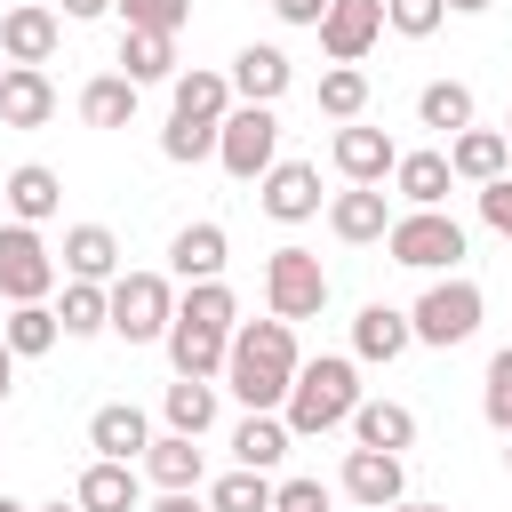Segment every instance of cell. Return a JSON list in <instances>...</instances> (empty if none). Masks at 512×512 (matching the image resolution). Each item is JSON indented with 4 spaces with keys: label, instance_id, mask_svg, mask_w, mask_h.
I'll use <instances>...</instances> for the list:
<instances>
[{
    "label": "cell",
    "instance_id": "6da1fadb",
    "mask_svg": "<svg viewBox=\"0 0 512 512\" xmlns=\"http://www.w3.org/2000/svg\"><path fill=\"white\" fill-rule=\"evenodd\" d=\"M296 320H240L232 328V352H224V384L240 392V408H280L288 384H296Z\"/></svg>",
    "mask_w": 512,
    "mask_h": 512
},
{
    "label": "cell",
    "instance_id": "7a4b0ae2",
    "mask_svg": "<svg viewBox=\"0 0 512 512\" xmlns=\"http://www.w3.org/2000/svg\"><path fill=\"white\" fill-rule=\"evenodd\" d=\"M352 408H360V368L352 360H304L296 384H288V400H280V416H288L296 440H320V432L352 424Z\"/></svg>",
    "mask_w": 512,
    "mask_h": 512
},
{
    "label": "cell",
    "instance_id": "3957f363",
    "mask_svg": "<svg viewBox=\"0 0 512 512\" xmlns=\"http://www.w3.org/2000/svg\"><path fill=\"white\" fill-rule=\"evenodd\" d=\"M384 248H392V264H408V272H456L464 224H456L448 208H408V216H392Z\"/></svg>",
    "mask_w": 512,
    "mask_h": 512
},
{
    "label": "cell",
    "instance_id": "277c9868",
    "mask_svg": "<svg viewBox=\"0 0 512 512\" xmlns=\"http://www.w3.org/2000/svg\"><path fill=\"white\" fill-rule=\"evenodd\" d=\"M216 160H224V176L256 184V176L280 160V112H272V104H232L224 128H216Z\"/></svg>",
    "mask_w": 512,
    "mask_h": 512
},
{
    "label": "cell",
    "instance_id": "5b68a950",
    "mask_svg": "<svg viewBox=\"0 0 512 512\" xmlns=\"http://www.w3.org/2000/svg\"><path fill=\"white\" fill-rule=\"evenodd\" d=\"M264 304L280 320H320L328 312V264L312 248H272L264 256Z\"/></svg>",
    "mask_w": 512,
    "mask_h": 512
},
{
    "label": "cell",
    "instance_id": "8992f818",
    "mask_svg": "<svg viewBox=\"0 0 512 512\" xmlns=\"http://www.w3.org/2000/svg\"><path fill=\"white\" fill-rule=\"evenodd\" d=\"M480 312H488V296L448 272V280H432V288L408 304V328H416V344H440V352H448V344H464V336L480 328Z\"/></svg>",
    "mask_w": 512,
    "mask_h": 512
},
{
    "label": "cell",
    "instance_id": "52a82bcc",
    "mask_svg": "<svg viewBox=\"0 0 512 512\" xmlns=\"http://www.w3.org/2000/svg\"><path fill=\"white\" fill-rule=\"evenodd\" d=\"M168 320H176V288H168V272H120V280H112V336H128V344H160Z\"/></svg>",
    "mask_w": 512,
    "mask_h": 512
},
{
    "label": "cell",
    "instance_id": "ba28073f",
    "mask_svg": "<svg viewBox=\"0 0 512 512\" xmlns=\"http://www.w3.org/2000/svg\"><path fill=\"white\" fill-rule=\"evenodd\" d=\"M56 272H64V264L48 256L40 224H8V232H0V296H8V304H48Z\"/></svg>",
    "mask_w": 512,
    "mask_h": 512
},
{
    "label": "cell",
    "instance_id": "9c48e42d",
    "mask_svg": "<svg viewBox=\"0 0 512 512\" xmlns=\"http://www.w3.org/2000/svg\"><path fill=\"white\" fill-rule=\"evenodd\" d=\"M312 32H320V48H328L336 64H360V56L376 48V32H384V0H328V16H320Z\"/></svg>",
    "mask_w": 512,
    "mask_h": 512
},
{
    "label": "cell",
    "instance_id": "30bf717a",
    "mask_svg": "<svg viewBox=\"0 0 512 512\" xmlns=\"http://www.w3.org/2000/svg\"><path fill=\"white\" fill-rule=\"evenodd\" d=\"M328 152H336V176H344V184H384V176L400 168V144H392L384 128H360V120H344Z\"/></svg>",
    "mask_w": 512,
    "mask_h": 512
},
{
    "label": "cell",
    "instance_id": "8fae6325",
    "mask_svg": "<svg viewBox=\"0 0 512 512\" xmlns=\"http://www.w3.org/2000/svg\"><path fill=\"white\" fill-rule=\"evenodd\" d=\"M344 496L368 504V512H384V504L408 496V464H400L392 448H352V456H344Z\"/></svg>",
    "mask_w": 512,
    "mask_h": 512
},
{
    "label": "cell",
    "instance_id": "7c38bea8",
    "mask_svg": "<svg viewBox=\"0 0 512 512\" xmlns=\"http://www.w3.org/2000/svg\"><path fill=\"white\" fill-rule=\"evenodd\" d=\"M56 120V80L48 64H8L0 72V128H48Z\"/></svg>",
    "mask_w": 512,
    "mask_h": 512
},
{
    "label": "cell",
    "instance_id": "4fadbf2b",
    "mask_svg": "<svg viewBox=\"0 0 512 512\" xmlns=\"http://www.w3.org/2000/svg\"><path fill=\"white\" fill-rule=\"evenodd\" d=\"M256 184H264V216H280V224L320 216V168L312 160H272Z\"/></svg>",
    "mask_w": 512,
    "mask_h": 512
},
{
    "label": "cell",
    "instance_id": "5bb4252c",
    "mask_svg": "<svg viewBox=\"0 0 512 512\" xmlns=\"http://www.w3.org/2000/svg\"><path fill=\"white\" fill-rule=\"evenodd\" d=\"M72 504H80V512H144V480H136V464L96 456V464L72 480Z\"/></svg>",
    "mask_w": 512,
    "mask_h": 512
},
{
    "label": "cell",
    "instance_id": "9a60e30c",
    "mask_svg": "<svg viewBox=\"0 0 512 512\" xmlns=\"http://www.w3.org/2000/svg\"><path fill=\"white\" fill-rule=\"evenodd\" d=\"M288 80H296V64H288L272 40H248V48L232 56V96H240V104H280Z\"/></svg>",
    "mask_w": 512,
    "mask_h": 512
},
{
    "label": "cell",
    "instance_id": "2e32d148",
    "mask_svg": "<svg viewBox=\"0 0 512 512\" xmlns=\"http://www.w3.org/2000/svg\"><path fill=\"white\" fill-rule=\"evenodd\" d=\"M328 232H336L344 248H368V240H384V232H392V200H384L376 184H352V192H336V200H328Z\"/></svg>",
    "mask_w": 512,
    "mask_h": 512
},
{
    "label": "cell",
    "instance_id": "e0dca14e",
    "mask_svg": "<svg viewBox=\"0 0 512 512\" xmlns=\"http://www.w3.org/2000/svg\"><path fill=\"white\" fill-rule=\"evenodd\" d=\"M56 40H64V16L56 8H8L0 16V56L8 64H48Z\"/></svg>",
    "mask_w": 512,
    "mask_h": 512
},
{
    "label": "cell",
    "instance_id": "ac0fdd59",
    "mask_svg": "<svg viewBox=\"0 0 512 512\" xmlns=\"http://www.w3.org/2000/svg\"><path fill=\"white\" fill-rule=\"evenodd\" d=\"M448 168L464 184H496V176H512V136L504 128H456L448 136Z\"/></svg>",
    "mask_w": 512,
    "mask_h": 512
},
{
    "label": "cell",
    "instance_id": "d6986e66",
    "mask_svg": "<svg viewBox=\"0 0 512 512\" xmlns=\"http://www.w3.org/2000/svg\"><path fill=\"white\" fill-rule=\"evenodd\" d=\"M224 264H232V240H224V224H184L176 240H168V272L192 288V280H224Z\"/></svg>",
    "mask_w": 512,
    "mask_h": 512
},
{
    "label": "cell",
    "instance_id": "ffe728a7",
    "mask_svg": "<svg viewBox=\"0 0 512 512\" xmlns=\"http://www.w3.org/2000/svg\"><path fill=\"white\" fill-rule=\"evenodd\" d=\"M160 344H168L176 376H224V352H232V336H224V328H200V320H184V312L168 320V336H160Z\"/></svg>",
    "mask_w": 512,
    "mask_h": 512
},
{
    "label": "cell",
    "instance_id": "44dd1931",
    "mask_svg": "<svg viewBox=\"0 0 512 512\" xmlns=\"http://www.w3.org/2000/svg\"><path fill=\"white\" fill-rule=\"evenodd\" d=\"M88 448H96V456H120V464H136V456L152 448V424H144V408H136V400H112V408H96V416H88Z\"/></svg>",
    "mask_w": 512,
    "mask_h": 512
},
{
    "label": "cell",
    "instance_id": "7402d4cb",
    "mask_svg": "<svg viewBox=\"0 0 512 512\" xmlns=\"http://www.w3.org/2000/svg\"><path fill=\"white\" fill-rule=\"evenodd\" d=\"M288 440H296V432H288L280 408H248V416L232 424V456H240L248 472H272V464L288 456Z\"/></svg>",
    "mask_w": 512,
    "mask_h": 512
},
{
    "label": "cell",
    "instance_id": "603a6c76",
    "mask_svg": "<svg viewBox=\"0 0 512 512\" xmlns=\"http://www.w3.org/2000/svg\"><path fill=\"white\" fill-rule=\"evenodd\" d=\"M8 208H16V224H48L56 208H64V176L56 168H40V160H24V168H8Z\"/></svg>",
    "mask_w": 512,
    "mask_h": 512
},
{
    "label": "cell",
    "instance_id": "cb8c5ba5",
    "mask_svg": "<svg viewBox=\"0 0 512 512\" xmlns=\"http://www.w3.org/2000/svg\"><path fill=\"white\" fill-rule=\"evenodd\" d=\"M408 344H416V328H408L400 304H360V320H352V352L360 360H400Z\"/></svg>",
    "mask_w": 512,
    "mask_h": 512
},
{
    "label": "cell",
    "instance_id": "d4e9b609",
    "mask_svg": "<svg viewBox=\"0 0 512 512\" xmlns=\"http://www.w3.org/2000/svg\"><path fill=\"white\" fill-rule=\"evenodd\" d=\"M448 184H456L448 152H400V168H392V192H400L408 208H440V200H448Z\"/></svg>",
    "mask_w": 512,
    "mask_h": 512
},
{
    "label": "cell",
    "instance_id": "484cf974",
    "mask_svg": "<svg viewBox=\"0 0 512 512\" xmlns=\"http://www.w3.org/2000/svg\"><path fill=\"white\" fill-rule=\"evenodd\" d=\"M64 272L112 288V280H120V240H112L104 224H72V232H64Z\"/></svg>",
    "mask_w": 512,
    "mask_h": 512
},
{
    "label": "cell",
    "instance_id": "4316f807",
    "mask_svg": "<svg viewBox=\"0 0 512 512\" xmlns=\"http://www.w3.org/2000/svg\"><path fill=\"white\" fill-rule=\"evenodd\" d=\"M352 440L360 448H416V408H400V400H360L352 408Z\"/></svg>",
    "mask_w": 512,
    "mask_h": 512
},
{
    "label": "cell",
    "instance_id": "83f0119b",
    "mask_svg": "<svg viewBox=\"0 0 512 512\" xmlns=\"http://www.w3.org/2000/svg\"><path fill=\"white\" fill-rule=\"evenodd\" d=\"M200 472H208V464H200V440H192V432H160V440L144 448V480H152V488H200Z\"/></svg>",
    "mask_w": 512,
    "mask_h": 512
},
{
    "label": "cell",
    "instance_id": "f1b7e54d",
    "mask_svg": "<svg viewBox=\"0 0 512 512\" xmlns=\"http://www.w3.org/2000/svg\"><path fill=\"white\" fill-rule=\"evenodd\" d=\"M168 88H176V120L224 128V112H232V72H176Z\"/></svg>",
    "mask_w": 512,
    "mask_h": 512
},
{
    "label": "cell",
    "instance_id": "f546056e",
    "mask_svg": "<svg viewBox=\"0 0 512 512\" xmlns=\"http://www.w3.org/2000/svg\"><path fill=\"white\" fill-rule=\"evenodd\" d=\"M160 416H168V432H208L216 424V376H176L168 392H160Z\"/></svg>",
    "mask_w": 512,
    "mask_h": 512
},
{
    "label": "cell",
    "instance_id": "4dcf8cb0",
    "mask_svg": "<svg viewBox=\"0 0 512 512\" xmlns=\"http://www.w3.org/2000/svg\"><path fill=\"white\" fill-rule=\"evenodd\" d=\"M272 504H280V480L272 472L232 464L224 480H208V512H272Z\"/></svg>",
    "mask_w": 512,
    "mask_h": 512
},
{
    "label": "cell",
    "instance_id": "1f68e13d",
    "mask_svg": "<svg viewBox=\"0 0 512 512\" xmlns=\"http://www.w3.org/2000/svg\"><path fill=\"white\" fill-rule=\"evenodd\" d=\"M120 72L144 80H176V32H120Z\"/></svg>",
    "mask_w": 512,
    "mask_h": 512
},
{
    "label": "cell",
    "instance_id": "d6a6232c",
    "mask_svg": "<svg viewBox=\"0 0 512 512\" xmlns=\"http://www.w3.org/2000/svg\"><path fill=\"white\" fill-rule=\"evenodd\" d=\"M80 120H88V128H128V120H136V80H128V72L88 80V88H80Z\"/></svg>",
    "mask_w": 512,
    "mask_h": 512
},
{
    "label": "cell",
    "instance_id": "836d02e7",
    "mask_svg": "<svg viewBox=\"0 0 512 512\" xmlns=\"http://www.w3.org/2000/svg\"><path fill=\"white\" fill-rule=\"evenodd\" d=\"M0 336H8V352H16V360H40V352H56L64 320H56V304H16V312L0 320Z\"/></svg>",
    "mask_w": 512,
    "mask_h": 512
},
{
    "label": "cell",
    "instance_id": "e575fe53",
    "mask_svg": "<svg viewBox=\"0 0 512 512\" xmlns=\"http://www.w3.org/2000/svg\"><path fill=\"white\" fill-rule=\"evenodd\" d=\"M56 320H64V336H104L112 328V288L104 280H72L64 304H56Z\"/></svg>",
    "mask_w": 512,
    "mask_h": 512
},
{
    "label": "cell",
    "instance_id": "d590c367",
    "mask_svg": "<svg viewBox=\"0 0 512 512\" xmlns=\"http://www.w3.org/2000/svg\"><path fill=\"white\" fill-rule=\"evenodd\" d=\"M416 120H424V128H440V136L472 128V88H464V80H432V88L416 96Z\"/></svg>",
    "mask_w": 512,
    "mask_h": 512
},
{
    "label": "cell",
    "instance_id": "8d00e7d4",
    "mask_svg": "<svg viewBox=\"0 0 512 512\" xmlns=\"http://www.w3.org/2000/svg\"><path fill=\"white\" fill-rule=\"evenodd\" d=\"M176 312H184V320H200V328H224V336H232V328H240V296H232V288H224V280H192V288H184V304H176Z\"/></svg>",
    "mask_w": 512,
    "mask_h": 512
},
{
    "label": "cell",
    "instance_id": "74e56055",
    "mask_svg": "<svg viewBox=\"0 0 512 512\" xmlns=\"http://www.w3.org/2000/svg\"><path fill=\"white\" fill-rule=\"evenodd\" d=\"M320 112H328V120H360V112H368V72H360V64L320 72Z\"/></svg>",
    "mask_w": 512,
    "mask_h": 512
},
{
    "label": "cell",
    "instance_id": "f35d334b",
    "mask_svg": "<svg viewBox=\"0 0 512 512\" xmlns=\"http://www.w3.org/2000/svg\"><path fill=\"white\" fill-rule=\"evenodd\" d=\"M160 152H168L176 168H192V160H216V128H208V120H176V112H168V128H160Z\"/></svg>",
    "mask_w": 512,
    "mask_h": 512
},
{
    "label": "cell",
    "instance_id": "ab89813d",
    "mask_svg": "<svg viewBox=\"0 0 512 512\" xmlns=\"http://www.w3.org/2000/svg\"><path fill=\"white\" fill-rule=\"evenodd\" d=\"M128 32H184L192 24V0H112Z\"/></svg>",
    "mask_w": 512,
    "mask_h": 512
},
{
    "label": "cell",
    "instance_id": "60d3db41",
    "mask_svg": "<svg viewBox=\"0 0 512 512\" xmlns=\"http://www.w3.org/2000/svg\"><path fill=\"white\" fill-rule=\"evenodd\" d=\"M480 416L496 424V432H512V344L488 360V376H480Z\"/></svg>",
    "mask_w": 512,
    "mask_h": 512
},
{
    "label": "cell",
    "instance_id": "b9f144b4",
    "mask_svg": "<svg viewBox=\"0 0 512 512\" xmlns=\"http://www.w3.org/2000/svg\"><path fill=\"white\" fill-rule=\"evenodd\" d=\"M440 16H448V0H384V24H392L400 40H432Z\"/></svg>",
    "mask_w": 512,
    "mask_h": 512
},
{
    "label": "cell",
    "instance_id": "7bdbcfd3",
    "mask_svg": "<svg viewBox=\"0 0 512 512\" xmlns=\"http://www.w3.org/2000/svg\"><path fill=\"white\" fill-rule=\"evenodd\" d=\"M480 216H488V232H504V240H512V176L480 184Z\"/></svg>",
    "mask_w": 512,
    "mask_h": 512
},
{
    "label": "cell",
    "instance_id": "ee69618b",
    "mask_svg": "<svg viewBox=\"0 0 512 512\" xmlns=\"http://www.w3.org/2000/svg\"><path fill=\"white\" fill-rule=\"evenodd\" d=\"M280 504L288 512H328V488L320 480H280Z\"/></svg>",
    "mask_w": 512,
    "mask_h": 512
},
{
    "label": "cell",
    "instance_id": "f6af8a7d",
    "mask_svg": "<svg viewBox=\"0 0 512 512\" xmlns=\"http://www.w3.org/2000/svg\"><path fill=\"white\" fill-rule=\"evenodd\" d=\"M272 16H280V24H320L328 0H272Z\"/></svg>",
    "mask_w": 512,
    "mask_h": 512
},
{
    "label": "cell",
    "instance_id": "bcb514c9",
    "mask_svg": "<svg viewBox=\"0 0 512 512\" xmlns=\"http://www.w3.org/2000/svg\"><path fill=\"white\" fill-rule=\"evenodd\" d=\"M144 512H208L192 488H160V504H144Z\"/></svg>",
    "mask_w": 512,
    "mask_h": 512
},
{
    "label": "cell",
    "instance_id": "7dc6e473",
    "mask_svg": "<svg viewBox=\"0 0 512 512\" xmlns=\"http://www.w3.org/2000/svg\"><path fill=\"white\" fill-rule=\"evenodd\" d=\"M64 16H72V24H88V16H112V0H64Z\"/></svg>",
    "mask_w": 512,
    "mask_h": 512
},
{
    "label": "cell",
    "instance_id": "c3c4849f",
    "mask_svg": "<svg viewBox=\"0 0 512 512\" xmlns=\"http://www.w3.org/2000/svg\"><path fill=\"white\" fill-rule=\"evenodd\" d=\"M8 384H16V352H8V336H0V400H8Z\"/></svg>",
    "mask_w": 512,
    "mask_h": 512
},
{
    "label": "cell",
    "instance_id": "681fc988",
    "mask_svg": "<svg viewBox=\"0 0 512 512\" xmlns=\"http://www.w3.org/2000/svg\"><path fill=\"white\" fill-rule=\"evenodd\" d=\"M448 8H456V16H480V8H496V0H448Z\"/></svg>",
    "mask_w": 512,
    "mask_h": 512
},
{
    "label": "cell",
    "instance_id": "f907efd6",
    "mask_svg": "<svg viewBox=\"0 0 512 512\" xmlns=\"http://www.w3.org/2000/svg\"><path fill=\"white\" fill-rule=\"evenodd\" d=\"M384 512H448V504H408V496H400V504H384Z\"/></svg>",
    "mask_w": 512,
    "mask_h": 512
},
{
    "label": "cell",
    "instance_id": "816d5d0a",
    "mask_svg": "<svg viewBox=\"0 0 512 512\" xmlns=\"http://www.w3.org/2000/svg\"><path fill=\"white\" fill-rule=\"evenodd\" d=\"M0 512H32V504H16V496H0Z\"/></svg>",
    "mask_w": 512,
    "mask_h": 512
},
{
    "label": "cell",
    "instance_id": "f5cc1de1",
    "mask_svg": "<svg viewBox=\"0 0 512 512\" xmlns=\"http://www.w3.org/2000/svg\"><path fill=\"white\" fill-rule=\"evenodd\" d=\"M40 512H80V504H64V496H56V504H40Z\"/></svg>",
    "mask_w": 512,
    "mask_h": 512
},
{
    "label": "cell",
    "instance_id": "db71d44e",
    "mask_svg": "<svg viewBox=\"0 0 512 512\" xmlns=\"http://www.w3.org/2000/svg\"><path fill=\"white\" fill-rule=\"evenodd\" d=\"M504 440H512V432H504ZM504 464H512V448H504Z\"/></svg>",
    "mask_w": 512,
    "mask_h": 512
},
{
    "label": "cell",
    "instance_id": "11a10c76",
    "mask_svg": "<svg viewBox=\"0 0 512 512\" xmlns=\"http://www.w3.org/2000/svg\"><path fill=\"white\" fill-rule=\"evenodd\" d=\"M272 512H288V504H272Z\"/></svg>",
    "mask_w": 512,
    "mask_h": 512
},
{
    "label": "cell",
    "instance_id": "9f6ffc18",
    "mask_svg": "<svg viewBox=\"0 0 512 512\" xmlns=\"http://www.w3.org/2000/svg\"><path fill=\"white\" fill-rule=\"evenodd\" d=\"M0 72H8V56H0Z\"/></svg>",
    "mask_w": 512,
    "mask_h": 512
},
{
    "label": "cell",
    "instance_id": "6f0895ef",
    "mask_svg": "<svg viewBox=\"0 0 512 512\" xmlns=\"http://www.w3.org/2000/svg\"><path fill=\"white\" fill-rule=\"evenodd\" d=\"M504 128H512V120H504Z\"/></svg>",
    "mask_w": 512,
    "mask_h": 512
}]
</instances>
